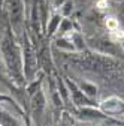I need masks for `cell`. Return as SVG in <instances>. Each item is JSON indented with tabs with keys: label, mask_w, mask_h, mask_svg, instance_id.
Masks as SVG:
<instances>
[{
	"label": "cell",
	"mask_w": 124,
	"mask_h": 126,
	"mask_svg": "<svg viewBox=\"0 0 124 126\" xmlns=\"http://www.w3.org/2000/svg\"><path fill=\"white\" fill-rule=\"evenodd\" d=\"M106 26L109 27L111 30H114V29L118 27V21H117L115 18H106Z\"/></svg>",
	"instance_id": "2"
},
{
	"label": "cell",
	"mask_w": 124,
	"mask_h": 126,
	"mask_svg": "<svg viewBox=\"0 0 124 126\" xmlns=\"http://www.w3.org/2000/svg\"><path fill=\"white\" fill-rule=\"evenodd\" d=\"M108 6V2H106V0H100V2H99V9H105Z\"/></svg>",
	"instance_id": "3"
},
{
	"label": "cell",
	"mask_w": 124,
	"mask_h": 126,
	"mask_svg": "<svg viewBox=\"0 0 124 126\" xmlns=\"http://www.w3.org/2000/svg\"><path fill=\"white\" fill-rule=\"evenodd\" d=\"M111 38H112V39H115V41L123 39V38H124V32H123V30H120V27H117V29L111 30Z\"/></svg>",
	"instance_id": "1"
}]
</instances>
